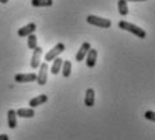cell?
<instances>
[{
	"label": "cell",
	"mask_w": 155,
	"mask_h": 140,
	"mask_svg": "<svg viewBox=\"0 0 155 140\" xmlns=\"http://www.w3.org/2000/svg\"><path fill=\"white\" fill-rule=\"evenodd\" d=\"M119 28L126 30V31H128V32H132L134 35L142 38V39H144L146 35H147L143 28H140L139 26H136V24H132V23L127 22V20H120V22H119Z\"/></svg>",
	"instance_id": "6da1fadb"
},
{
	"label": "cell",
	"mask_w": 155,
	"mask_h": 140,
	"mask_svg": "<svg viewBox=\"0 0 155 140\" xmlns=\"http://www.w3.org/2000/svg\"><path fill=\"white\" fill-rule=\"evenodd\" d=\"M86 22L92 26H96V27H100V28H109L112 24V22L107 18H100V16H96V15H89L86 18Z\"/></svg>",
	"instance_id": "7a4b0ae2"
},
{
	"label": "cell",
	"mask_w": 155,
	"mask_h": 140,
	"mask_svg": "<svg viewBox=\"0 0 155 140\" xmlns=\"http://www.w3.org/2000/svg\"><path fill=\"white\" fill-rule=\"evenodd\" d=\"M47 76H49V66H47V62H43V63L39 65V71H38V74H37V80H35V81L42 86L46 85Z\"/></svg>",
	"instance_id": "3957f363"
},
{
	"label": "cell",
	"mask_w": 155,
	"mask_h": 140,
	"mask_svg": "<svg viewBox=\"0 0 155 140\" xmlns=\"http://www.w3.org/2000/svg\"><path fill=\"white\" fill-rule=\"evenodd\" d=\"M64 51H65V44L64 43H57L55 46L53 47V49L50 50L46 55H45V61H46V62L53 61V59H55L57 57H58L59 54H62Z\"/></svg>",
	"instance_id": "277c9868"
},
{
	"label": "cell",
	"mask_w": 155,
	"mask_h": 140,
	"mask_svg": "<svg viewBox=\"0 0 155 140\" xmlns=\"http://www.w3.org/2000/svg\"><path fill=\"white\" fill-rule=\"evenodd\" d=\"M43 54V49L39 46H37L34 49V54H32V58H31V67L32 69H38L41 65V57Z\"/></svg>",
	"instance_id": "5b68a950"
},
{
	"label": "cell",
	"mask_w": 155,
	"mask_h": 140,
	"mask_svg": "<svg viewBox=\"0 0 155 140\" xmlns=\"http://www.w3.org/2000/svg\"><path fill=\"white\" fill-rule=\"evenodd\" d=\"M35 80H37V74L35 73H19L15 76V82H20V84H23V82H34Z\"/></svg>",
	"instance_id": "8992f818"
},
{
	"label": "cell",
	"mask_w": 155,
	"mask_h": 140,
	"mask_svg": "<svg viewBox=\"0 0 155 140\" xmlns=\"http://www.w3.org/2000/svg\"><path fill=\"white\" fill-rule=\"evenodd\" d=\"M35 30H37V24H35V23H28V24L23 26L22 28L18 30V35H19L20 38L28 37L30 34H34Z\"/></svg>",
	"instance_id": "52a82bcc"
},
{
	"label": "cell",
	"mask_w": 155,
	"mask_h": 140,
	"mask_svg": "<svg viewBox=\"0 0 155 140\" xmlns=\"http://www.w3.org/2000/svg\"><path fill=\"white\" fill-rule=\"evenodd\" d=\"M85 58H86V66L91 67V69L92 67H94L96 66V61H97V50L91 47Z\"/></svg>",
	"instance_id": "ba28073f"
},
{
	"label": "cell",
	"mask_w": 155,
	"mask_h": 140,
	"mask_svg": "<svg viewBox=\"0 0 155 140\" xmlns=\"http://www.w3.org/2000/svg\"><path fill=\"white\" fill-rule=\"evenodd\" d=\"M89 49H91V43H89V42H84V43H82L81 47H80V50H78V53L76 54V61L77 62L84 61L86 54H88V51H89Z\"/></svg>",
	"instance_id": "9c48e42d"
},
{
	"label": "cell",
	"mask_w": 155,
	"mask_h": 140,
	"mask_svg": "<svg viewBox=\"0 0 155 140\" xmlns=\"http://www.w3.org/2000/svg\"><path fill=\"white\" fill-rule=\"evenodd\" d=\"M15 112H16V116L23 117V119H31V117H34V116H35L34 108H28V109L20 108V109H18V111H15Z\"/></svg>",
	"instance_id": "30bf717a"
},
{
	"label": "cell",
	"mask_w": 155,
	"mask_h": 140,
	"mask_svg": "<svg viewBox=\"0 0 155 140\" xmlns=\"http://www.w3.org/2000/svg\"><path fill=\"white\" fill-rule=\"evenodd\" d=\"M46 101H47V96H46V94H39V96H37V97L31 98L28 104H30V108H35V106L42 105V104H45Z\"/></svg>",
	"instance_id": "8fae6325"
},
{
	"label": "cell",
	"mask_w": 155,
	"mask_h": 140,
	"mask_svg": "<svg viewBox=\"0 0 155 140\" xmlns=\"http://www.w3.org/2000/svg\"><path fill=\"white\" fill-rule=\"evenodd\" d=\"M85 105L89 106V108L94 105V90L92 88H89L85 92Z\"/></svg>",
	"instance_id": "7c38bea8"
},
{
	"label": "cell",
	"mask_w": 155,
	"mask_h": 140,
	"mask_svg": "<svg viewBox=\"0 0 155 140\" xmlns=\"http://www.w3.org/2000/svg\"><path fill=\"white\" fill-rule=\"evenodd\" d=\"M62 62H64V59L58 58V57H57L55 59H53V65H51V67H50V71H51L53 74H55V76H57V74L61 71Z\"/></svg>",
	"instance_id": "4fadbf2b"
},
{
	"label": "cell",
	"mask_w": 155,
	"mask_h": 140,
	"mask_svg": "<svg viewBox=\"0 0 155 140\" xmlns=\"http://www.w3.org/2000/svg\"><path fill=\"white\" fill-rule=\"evenodd\" d=\"M8 116V127L11 128V129H14V128H16L18 125V121H16V112L14 111V109H10L7 113Z\"/></svg>",
	"instance_id": "5bb4252c"
},
{
	"label": "cell",
	"mask_w": 155,
	"mask_h": 140,
	"mask_svg": "<svg viewBox=\"0 0 155 140\" xmlns=\"http://www.w3.org/2000/svg\"><path fill=\"white\" fill-rule=\"evenodd\" d=\"M117 10H119V14H120L121 16H127L128 12H130V10H128V4H127L126 0H119Z\"/></svg>",
	"instance_id": "9a60e30c"
},
{
	"label": "cell",
	"mask_w": 155,
	"mask_h": 140,
	"mask_svg": "<svg viewBox=\"0 0 155 140\" xmlns=\"http://www.w3.org/2000/svg\"><path fill=\"white\" fill-rule=\"evenodd\" d=\"M61 71H62V76L68 78V77L70 76V73H71V62L70 61H64L62 62Z\"/></svg>",
	"instance_id": "2e32d148"
},
{
	"label": "cell",
	"mask_w": 155,
	"mask_h": 140,
	"mask_svg": "<svg viewBox=\"0 0 155 140\" xmlns=\"http://www.w3.org/2000/svg\"><path fill=\"white\" fill-rule=\"evenodd\" d=\"M53 0H31V4L34 7H51Z\"/></svg>",
	"instance_id": "e0dca14e"
},
{
	"label": "cell",
	"mask_w": 155,
	"mask_h": 140,
	"mask_svg": "<svg viewBox=\"0 0 155 140\" xmlns=\"http://www.w3.org/2000/svg\"><path fill=\"white\" fill-rule=\"evenodd\" d=\"M27 46H28V49H31V50H34L35 47L38 46V38H37V35H35V32L34 34H30L27 37Z\"/></svg>",
	"instance_id": "ac0fdd59"
},
{
	"label": "cell",
	"mask_w": 155,
	"mask_h": 140,
	"mask_svg": "<svg viewBox=\"0 0 155 140\" xmlns=\"http://www.w3.org/2000/svg\"><path fill=\"white\" fill-rule=\"evenodd\" d=\"M144 117L147 119V120H151V121H154L155 120V113L153 111H147L144 113Z\"/></svg>",
	"instance_id": "d6986e66"
},
{
	"label": "cell",
	"mask_w": 155,
	"mask_h": 140,
	"mask_svg": "<svg viewBox=\"0 0 155 140\" xmlns=\"http://www.w3.org/2000/svg\"><path fill=\"white\" fill-rule=\"evenodd\" d=\"M0 140H10V138H8V135L3 133V135H0Z\"/></svg>",
	"instance_id": "ffe728a7"
},
{
	"label": "cell",
	"mask_w": 155,
	"mask_h": 140,
	"mask_svg": "<svg viewBox=\"0 0 155 140\" xmlns=\"http://www.w3.org/2000/svg\"><path fill=\"white\" fill-rule=\"evenodd\" d=\"M126 2H146V0H126Z\"/></svg>",
	"instance_id": "44dd1931"
},
{
	"label": "cell",
	"mask_w": 155,
	"mask_h": 140,
	"mask_svg": "<svg viewBox=\"0 0 155 140\" xmlns=\"http://www.w3.org/2000/svg\"><path fill=\"white\" fill-rule=\"evenodd\" d=\"M0 3H3V4H7L8 0H0Z\"/></svg>",
	"instance_id": "7402d4cb"
}]
</instances>
